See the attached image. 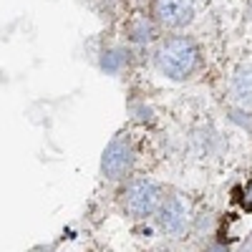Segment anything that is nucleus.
I'll list each match as a JSON object with an SVG mask.
<instances>
[{
    "instance_id": "nucleus-1",
    "label": "nucleus",
    "mask_w": 252,
    "mask_h": 252,
    "mask_svg": "<svg viewBox=\"0 0 252 252\" xmlns=\"http://www.w3.org/2000/svg\"><path fill=\"white\" fill-rule=\"evenodd\" d=\"M197 48L192 40L187 38H169L166 43L161 46L157 61H159V68L169 76V78H187L197 68Z\"/></svg>"
},
{
    "instance_id": "nucleus-2",
    "label": "nucleus",
    "mask_w": 252,
    "mask_h": 252,
    "mask_svg": "<svg viewBox=\"0 0 252 252\" xmlns=\"http://www.w3.org/2000/svg\"><path fill=\"white\" fill-rule=\"evenodd\" d=\"M126 209H129V215H134L136 220H144L149 217L157 204H159V189L152 184V182H134L129 189H126Z\"/></svg>"
},
{
    "instance_id": "nucleus-3",
    "label": "nucleus",
    "mask_w": 252,
    "mask_h": 252,
    "mask_svg": "<svg viewBox=\"0 0 252 252\" xmlns=\"http://www.w3.org/2000/svg\"><path fill=\"white\" fill-rule=\"evenodd\" d=\"M154 15L164 26L182 28L192 20L194 8H192V0H154Z\"/></svg>"
},
{
    "instance_id": "nucleus-4",
    "label": "nucleus",
    "mask_w": 252,
    "mask_h": 252,
    "mask_svg": "<svg viewBox=\"0 0 252 252\" xmlns=\"http://www.w3.org/2000/svg\"><path fill=\"white\" fill-rule=\"evenodd\" d=\"M129 169H131V146L116 139L106 149V154H103V172L111 179H121Z\"/></svg>"
},
{
    "instance_id": "nucleus-5",
    "label": "nucleus",
    "mask_w": 252,
    "mask_h": 252,
    "mask_svg": "<svg viewBox=\"0 0 252 252\" xmlns=\"http://www.w3.org/2000/svg\"><path fill=\"white\" fill-rule=\"evenodd\" d=\"M161 227L166 229V232H177V229L184 224V209L179 204V199H166V204L161 207V217H159Z\"/></svg>"
},
{
    "instance_id": "nucleus-6",
    "label": "nucleus",
    "mask_w": 252,
    "mask_h": 252,
    "mask_svg": "<svg viewBox=\"0 0 252 252\" xmlns=\"http://www.w3.org/2000/svg\"><path fill=\"white\" fill-rule=\"evenodd\" d=\"M237 94L242 98H252V71H247L237 78Z\"/></svg>"
},
{
    "instance_id": "nucleus-7",
    "label": "nucleus",
    "mask_w": 252,
    "mask_h": 252,
    "mask_svg": "<svg viewBox=\"0 0 252 252\" xmlns=\"http://www.w3.org/2000/svg\"><path fill=\"white\" fill-rule=\"evenodd\" d=\"M131 31V38L134 40H149V38H154V28L146 23V20H141V28L136 31V28H129Z\"/></svg>"
},
{
    "instance_id": "nucleus-8",
    "label": "nucleus",
    "mask_w": 252,
    "mask_h": 252,
    "mask_svg": "<svg viewBox=\"0 0 252 252\" xmlns=\"http://www.w3.org/2000/svg\"><path fill=\"white\" fill-rule=\"evenodd\" d=\"M207 252H224L222 247H212V250H207Z\"/></svg>"
}]
</instances>
